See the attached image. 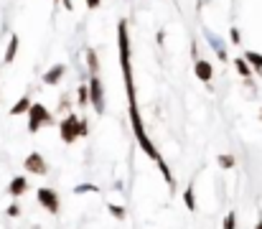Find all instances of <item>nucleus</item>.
I'll list each match as a JSON object with an SVG mask.
<instances>
[{"instance_id":"1","label":"nucleus","mask_w":262,"mask_h":229,"mask_svg":"<svg viewBox=\"0 0 262 229\" xmlns=\"http://www.w3.org/2000/svg\"><path fill=\"white\" fill-rule=\"evenodd\" d=\"M117 33H120V64H122V74H125V87H127V97H130V120H133V128H135V137H138V143L143 145V150L148 153V156L161 165V171L166 176L168 183H173V176L168 171V165L163 163V158L158 156V150L153 148V143L148 140V135H145L143 130V122H140V112H138V104H135V87H133V69H130V38H127V23L120 21L117 26Z\"/></svg>"},{"instance_id":"2","label":"nucleus","mask_w":262,"mask_h":229,"mask_svg":"<svg viewBox=\"0 0 262 229\" xmlns=\"http://www.w3.org/2000/svg\"><path fill=\"white\" fill-rule=\"evenodd\" d=\"M79 135H87V125H84V122H79V117L69 115L61 122V140L64 143H74Z\"/></svg>"},{"instance_id":"3","label":"nucleus","mask_w":262,"mask_h":229,"mask_svg":"<svg viewBox=\"0 0 262 229\" xmlns=\"http://www.w3.org/2000/svg\"><path fill=\"white\" fill-rule=\"evenodd\" d=\"M28 117H31V120H28V130H31V132H36L43 122H51L49 110H46L43 104H38V102H36V104L31 102V107H28Z\"/></svg>"},{"instance_id":"4","label":"nucleus","mask_w":262,"mask_h":229,"mask_svg":"<svg viewBox=\"0 0 262 229\" xmlns=\"http://www.w3.org/2000/svg\"><path fill=\"white\" fill-rule=\"evenodd\" d=\"M87 92H89V99L94 102V110L97 112H105V97H102V82H99V76L92 74V79H89V87H87Z\"/></svg>"},{"instance_id":"5","label":"nucleus","mask_w":262,"mask_h":229,"mask_svg":"<svg viewBox=\"0 0 262 229\" xmlns=\"http://www.w3.org/2000/svg\"><path fill=\"white\" fill-rule=\"evenodd\" d=\"M38 201H41L43 209L51 211V214L59 211V194H56L54 189H38Z\"/></svg>"},{"instance_id":"6","label":"nucleus","mask_w":262,"mask_h":229,"mask_svg":"<svg viewBox=\"0 0 262 229\" xmlns=\"http://www.w3.org/2000/svg\"><path fill=\"white\" fill-rule=\"evenodd\" d=\"M26 171L28 173H36V176H43V173H46L49 171V165H46V161H43L41 156H38V153H31V156H28L26 158Z\"/></svg>"},{"instance_id":"7","label":"nucleus","mask_w":262,"mask_h":229,"mask_svg":"<svg viewBox=\"0 0 262 229\" xmlns=\"http://www.w3.org/2000/svg\"><path fill=\"white\" fill-rule=\"evenodd\" d=\"M194 71H196V76L201 82H211V76H214V66L209 64V61H204V59H196Z\"/></svg>"},{"instance_id":"8","label":"nucleus","mask_w":262,"mask_h":229,"mask_svg":"<svg viewBox=\"0 0 262 229\" xmlns=\"http://www.w3.org/2000/svg\"><path fill=\"white\" fill-rule=\"evenodd\" d=\"M66 71V66L64 64H56V66H51L46 74H43V84H56L61 79V74Z\"/></svg>"},{"instance_id":"9","label":"nucleus","mask_w":262,"mask_h":229,"mask_svg":"<svg viewBox=\"0 0 262 229\" xmlns=\"http://www.w3.org/2000/svg\"><path fill=\"white\" fill-rule=\"evenodd\" d=\"M26 189H28V178H23V176H16L8 186L10 196H21V194H26Z\"/></svg>"},{"instance_id":"10","label":"nucleus","mask_w":262,"mask_h":229,"mask_svg":"<svg viewBox=\"0 0 262 229\" xmlns=\"http://www.w3.org/2000/svg\"><path fill=\"white\" fill-rule=\"evenodd\" d=\"M16 54H18V36H10V41H8V49H5V56H3V61H5V64H10V61L16 59Z\"/></svg>"},{"instance_id":"11","label":"nucleus","mask_w":262,"mask_h":229,"mask_svg":"<svg viewBox=\"0 0 262 229\" xmlns=\"http://www.w3.org/2000/svg\"><path fill=\"white\" fill-rule=\"evenodd\" d=\"M244 61L250 64L255 71H262V54H255V51H247L244 54Z\"/></svg>"},{"instance_id":"12","label":"nucleus","mask_w":262,"mask_h":229,"mask_svg":"<svg viewBox=\"0 0 262 229\" xmlns=\"http://www.w3.org/2000/svg\"><path fill=\"white\" fill-rule=\"evenodd\" d=\"M28 107H31V97H21L10 107V115H23V112H28Z\"/></svg>"},{"instance_id":"13","label":"nucleus","mask_w":262,"mask_h":229,"mask_svg":"<svg viewBox=\"0 0 262 229\" xmlns=\"http://www.w3.org/2000/svg\"><path fill=\"white\" fill-rule=\"evenodd\" d=\"M206 36H209V43L216 49V54H219V59L224 61V59H227V51H224V43H222V38H219V36H214V33H206Z\"/></svg>"},{"instance_id":"14","label":"nucleus","mask_w":262,"mask_h":229,"mask_svg":"<svg viewBox=\"0 0 262 229\" xmlns=\"http://www.w3.org/2000/svg\"><path fill=\"white\" fill-rule=\"evenodd\" d=\"M183 198H186V209H188V211H196V198H194V186H188V189H186Z\"/></svg>"},{"instance_id":"15","label":"nucleus","mask_w":262,"mask_h":229,"mask_svg":"<svg viewBox=\"0 0 262 229\" xmlns=\"http://www.w3.org/2000/svg\"><path fill=\"white\" fill-rule=\"evenodd\" d=\"M234 64H237V69H239V74H242V76H252V66L244 61V56H242V59H237Z\"/></svg>"},{"instance_id":"16","label":"nucleus","mask_w":262,"mask_h":229,"mask_svg":"<svg viewBox=\"0 0 262 229\" xmlns=\"http://www.w3.org/2000/svg\"><path fill=\"white\" fill-rule=\"evenodd\" d=\"M234 224H237V214H234V211H229V214H227V219H224V229H234Z\"/></svg>"},{"instance_id":"17","label":"nucleus","mask_w":262,"mask_h":229,"mask_svg":"<svg viewBox=\"0 0 262 229\" xmlns=\"http://www.w3.org/2000/svg\"><path fill=\"white\" fill-rule=\"evenodd\" d=\"M87 61H89L92 74H97V54H94V51H87Z\"/></svg>"},{"instance_id":"18","label":"nucleus","mask_w":262,"mask_h":229,"mask_svg":"<svg viewBox=\"0 0 262 229\" xmlns=\"http://www.w3.org/2000/svg\"><path fill=\"white\" fill-rule=\"evenodd\" d=\"M110 211H112V217L125 219V209H122V206H115V204H110Z\"/></svg>"},{"instance_id":"19","label":"nucleus","mask_w":262,"mask_h":229,"mask_svg":"<svg viewBox=\"0 0 262 229\" xmlns=\"http://www.w3.org/2000/svg\"><path fill=\"white\" fill-rule=\"evenodd\" d=\"M219 165L222 168H232V165H234V158H232V156H219Z\"/></svg>"},{"instance_id":"20","label":"nucleus","mask_w":262,"mask_h":229,"mask_svg":"<svg viewBox=\"0 0 262 229\" xmlns=\"http://www.w3.org/2000/svg\"><path fill=\"white\" fill-rule=\"evenodd\" d=\"M74 191H77V194H87V191H94V194H97V186H92V183H82V186H77Z\"/></svg>"},{"instance_id":"21","label":"nucleus","mask_w":262,"mask_h":229,"mask_svg":"<svg viewBox=\"0 0 262 229\" xmlns=\"http://www.w3.org/2000/svg\"><path fill=\"white\" fill-rule=\"evenodd\" d=\"M89 102V92H87V87H79V104H87Z\"/></svg>"},{"instance_id":"22","label":"nucleus","mask_w":262,"mask_h":229,"mask_svg":"<svg viewBox=\"0 0 262 229\" xmlns=\"http://www.w3.org/2000/svg\"><path fill=\"white\" fill-rule=\"evenodd\" d=\"M18 214H21V206H18V204H10V206H8V217H18Z\"/></svg>"},{"instance_id":"23","label":"nucleus","mask_w":262,"mask_h":229,"mask_svg":"<svg viewBox=\"0 0 262 229\" xmlns=\"http://www.w3.org/2000/svg\"><path fill=\"white\" fill-rule=\"evenodd\" d=\"M229 41H232V43H239V28H232V33H229Z\"/></svg>"},{"instance_id":"24","label":"nucleus","mask_w":262,"mask_h":229,"mask_svg":"<svg viewBox=\"0 0 262 229\" xmlns=\"http://www.w3.org/2000/svg\"><path fill=\"white\" fill-rule=\"evenodd\" d=\"M99 5V0H87V8H89V10H94Z\"/></svg>"},{"instance_id":"25","label":"nucleus","mask_w":262,"mask_h":229,"mask_svg":"<svg viewBox=\"0 0 262 229\" xmlns=\"http://www.w3.org/2000/svg\"><path fill=\"white\" fill-rule=\"evenodd\" d=\"M255 229H262V219H260V222H257V227H255Z\"/></svg>"}]
</instances>
